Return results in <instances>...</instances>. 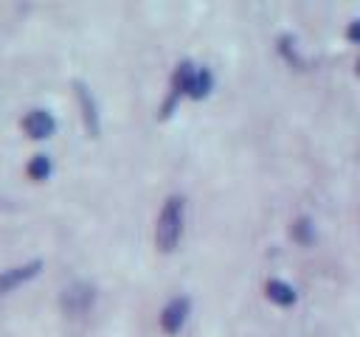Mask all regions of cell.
Listing matches in <instances>:
<instances>
[{
    "mask_svg": "<svg viewBox=\"0 0 360 337\" xmlns=\"http://www.w3.org/2000/svg\"><path fill=\"white\" fill-rule=\"evenodd\" d=\"M357 73H360V62H357Z\"/></svg>",
    "mask_w": 360,
    "mask_h": 337,
    "instance_id": "cell-11",
    "label": "cell"
},
{
    "mask_svg": "<svg viewBox=\"0 0 360 337\" xmlns=\"http://www.w3.org/2000/svg\"><path fill=\"white\" fill-rule=\"evenodd\" d=\"M186 315H188V298H183V295L172 298V300L163 306V312H160V326H163V331H169V334L180 331V326L186 323Z\"/></svg>",
    "mask_w": 360,
    "mask_h": 337,
    "instance_id": "cell-2",
    "label": "cell"
},
{
    "mask_svg": "<svg viewBox=\"0 0 360 337\" xmlns=\"http://www.w3.org/2000/svg\"><path fill=\"white\" fill-rule=\"evenodd\" d=\"M349 37H352L354 42H360V20H354V22L349 25Z\"/></svg>",
    "mask_w": 360,
    "mask_h": 337,
    "instance_id": "cell-10",
    "label": "cell"
},
{
    "mask_svg": "<svg viewBox=\"0 0 360 337\" xmlns=\"http://www.w3.org/2000/svg\"><path fill=\"white\" fill-rule=\"evenodd\" d=\"M28 174H31L34 180H45V177L51 174V160H48V154H34L31 163H28Z\"/></svg>",
    "mask_w": 360,
    "mask_h": 337,
    "instance_id": "cell-8",
    "label": "cell"
},
{
    "mask_svg": "<svg viewBox=\"0 0 360 337\" xmlns=\"http://www.w3.org/2000/svg\"><path fill=\"white\" fill-rule=\"evenodd\" d=\"M264 292H267V298L273 303H281V306H290L295 300V289L287 281H278V278H270L267 286H264Z\"/></svg>",
    "mask_w": 360,
    "mask_h": 337,
    "instance_id": "cell-5",
    "label": "cell"
},
{
    "mask_svg": "<svg viewBox=\"0 0 360 337\" xmlns=\"http://www.w3.org/2000/svg\"><path fill=\"white\" fill-rule=\"evenodd\" d=\"M292 230H295V239H298V242H309V239H312V225H309L307 219H298Z\"/></svg>",
    "mask_w": 360,
    "mask_h": 337,
    "instance_id": "cell-9",
    "label": "cell"
},
{
    "mask_svg": "<svg viewBox=\"0 0 360 337\" xmlns=\"http://www.w3.org/2000/svg\"><path fill=\"white\" fill-rule=\"evenodd\" d=\"M76 93H79V101H82V110H84V121H87V129L96 135L98 132V118H96V104H93V98H90V93L79 84L76 87Z\"/></svg>",
    "mask_w": 360,
    "mask_h": 337,
    "instance_id": "cell-6",
    "label": "cell"
},
{
    "mask_svg": "<svg viewBox=\"0 0 360 337\" xmlns=\"http://www.w3.org/2000/svg\"><path fill=\"white\" fill-rule=\"evenodd\" d=\"M208 90H211V73L205 67H197V73L191 79V87H188V95L202 98V95H208Z\"/></svg>",
    "mask_w": 360,
    "mask_h": 337,
    "instance_id": "cell-7",
    "label": "cell"
},
{
    "mask_svg": "<svg viewBox=\"0 0 360 337\" xmlns=\"http://www.w3.org/2000/svg\"><path fill=\"white\" fill-rule=\"evenodd\" d=\"M39 261H28V264H22V267H11V270H3L0 272V295H6L8 289H14V286H20L22 281H28V278H34L37 272H39Z\"/></svg>",
    "mask_w": 360,
    "mask_h": 337,
    "instance_id": "cell-4",
    "label": "cell"
},
{
    "mask_svg": "<svg viewBox=\"0 0 360 337\" xmlns=\"http://www.w3.org/2000/svg\"><path fill=\"white\" fill-rule=\"evenodd\" d=\"M56 121L48 110H31L25 118H22V129L31 135V138H48L53 132Z\"/></svg>",
    "mask_w": 360,
    "mask_h": 337,
    "instance_id": "cell-3",
    "label": "cell"
},
{
    "mask_svg": "<svg viewBox=\"0 0 360 337\" xmlns=\"http://www.w3.org/2000/svg\"><path fill=\"white\" fill-rule=\"evenodd\" d=\"M180 233H183V197H169L163 202V211H160L158 225H155L158 250H163V253L174 250L180 242Z\"/></svg>",
    "mask_w": 360,
    "mask_h": 337,
    "instance_id": "cell-1",
    "label": "cell"
}]
</instances>
